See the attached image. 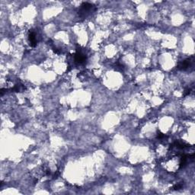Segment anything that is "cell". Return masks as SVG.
Segmentation results:
<instances>
[{"instance_id":"6da1fadb","label":"cell","mask_w":195,"mask_h":195,"mask_svg":"<svg viewBox=\"0 0 195 195\" xmlns=\"http://www.w3.org/2000/svg\"><path fill=\"white\" fill-rule=\"evenodd\" d=\"M95 10L96 8L93 4L88 3V2H82V5H80L79 15L80 18H85Z\"/></svg>"},{"instance_id":"7a4b0ae2","label":"cell","mask_w":195,"mask_h":195,"mask_svg":"<svg viewBox=\"0 0 195 195\" xmlns=\"http://www.w3.org/2000/svg\"><path fill=\"white\" fill-rule=\"evenodd\" d=\"M74 59L75 61L79 64H83L86 62L87 60V56L85 55V53L82 52V49H79V47H77L76 53L74 56Z\"/></svg>"},{"instance_id":"3957f363","label":"cell","mask_w":195,"mask_h":195,"mask_svg":"<svg viewBox=\"0 0 195 195\" xmlns=\"http://www.w3.org/2000/svg\"><path fill=\"white\" fill-rule=\"evenodd\" d=\"M193 57L187 59V60L182 61V62L179 63L178 66L177 68L180 70H187V69H189L190 67H191L193 66Z\"/></svg>"},{"instance_id":"277c9868","label":"cell","mask_w":195,"mask_h":195,"mask_svg":"<svg viewBox=\"0 0 195 195\" xmlns=\"http://www.w3.org/2000/svg\"><path fill=\"white\" fill-rule=\"evenodd\" d=\"M28 40H29L30 45L32 47H34L37 45V37H36V34L34 31H30L28 33Z\"/></svg>"},{"instance_id":"5b68a950","label":"cell","mask_w":195,"mask_h":195,"mask_svg":"<svg viewBox=\"0 0 195 195\" xmlns=\"http://www.w3.org/2000/svg\"><path fill=\"white\" fill-rule=\"evenodd\" d=\"M166 137H167V136H166V134L160 133V132H158V134H157V138L158 139L162 140V139H164V138H166Z\"/></svg>"},{"instance_id":"8992f818","label":"cell","mask_w":195,"mask_h":195,"mask_svg":"<svg viewBox=\"0 0 195 195\" xmlns=\"http://www.w3.org/2000/svg\"><path fill=\"white\" fill-rule=\"evenodd\" d=\"M182 188V184H175V185L173 187V189H175V190H180V189Z\"/></svg>"},{"instance_id":"52a82bcc","label":"cell","mask_w":195,"mask_h":195,"mask_svg":"<svg viewBox=\"0 0 195 195\" xmlns=\"http://www.w3.org/2000/svg\"><path fill=\"white\" fill-rule=\"evenodd\" d=\"M190 88H187V89H186L185 91H184V96L187 95V94H190Z\"/></svg>"}]
</instances>
